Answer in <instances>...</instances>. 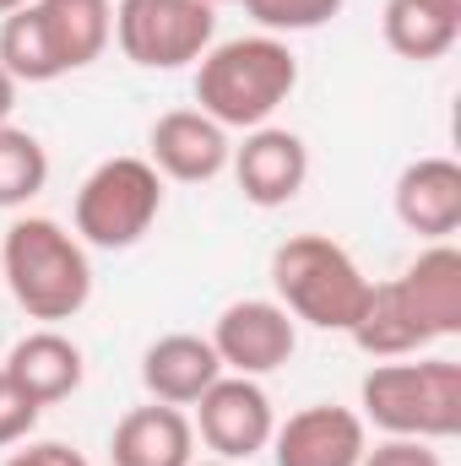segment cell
Returning <instances> with one entry per match:
<instances>
[{
    "label": "cell",
    "instance_id": "7",
    "mask_svg": "<svg viewBox=\"0 0 461 466\" xmlns=\"http://www.w3.org/2000/svg\"><path fill=\"white\" fill-rule=\"evenodd\" d=\"M201 445L218 456V461H250L271 445V429H277V412H271V396L261 390V380H244V374H218L201 401H196V423Z\"/></svg>",
    "mask_w": 461,
    "mask_h": 466
},
{
    "label": "cell",
    "instance_id": "15",
    "mask_svg": "<svg viewBox=\"0 0 461 466\" xmlns=\"http://www.w3.org/2000/svg\"><path fill=\"white\" fill-rule=\"evenodd\" d=\"M218 374H223L218 352H212L207 337H196V331H169V337H158L152 348L141 352V385L163 407H196L201 390Z\"/></svg>",
    "mask_w": 461,
    "mask_h": 466
},
{
    "label": "cell",
    "instance_id": "26",
    "mask_svg": "<svg viewBox=\"0 0 461 466\" xmlns=\"http://www.w3.org/2000/svg\"><path fill=\"white\" fill-rule=\"evenodd\" d=\"M11 109H16V82H11L5 66H0V125H11Z\"/></svg>",
    "mask_w": 461,
    "mask_h": 466
},
{
    "label": "cell",
    "instance_id": "24",
    "mask_svg": "<svg viewBox=\"0 0 461 466\" xmlns=\"http://www.w3.org/2000/svg\"><path fill=\"white\" fill-rule=\"evenodd\" d=\"M358 466H446L429 440H380L374 451H364Z\"/></svg>",
    "mask_w": 461,
    "mask_h": 466
},
{
    "label": "cell",
    "instance_id": "21",
    "mask_svg": "<svg viewBox=\"0 0 461 466\" xmlns=\"http://www.w3.org/2000/svg\"><path fill=\"white\" fill-rule=\"evenodd\" d=\"M49 185V152L33 130L0 125V207H27Z\"/></svg>",
    "mask_w": 461,
    "mask_h": 466
},
{
    "label": "cell",
    "instance_id": "1",
    "mask_svg": "<svg viewBox=\"0 0 461 466\" xmlns=\"http://www.w3.org/2000/svg\"><path fill=\"white\" fill-rule=\"evenodd\" d=\"M293 87H299V60L288 38H271V33L212 44L196 60V104L223 130L271 125V115L293 98Z\"/></svg>",
    "mask_w": 461,
    "mask_h": 466
},
{
    "label": "cell",
    "instance_id": "6",
    "mask_svg": "<svg viewBox=\"0 0 461 466\" xmlns=\"http://www.w3.org/2000/svg\"><path fill=\"white\" fill-rule=\"evenodd\" d=\"M115 44L141 71H179L218 44V11L207 0H119Z\"/></svg>",
    "mask_w": 461,
    "mask_h": 466
},
{
    "label": "cell",
    "instance_id": "14",
    "mask_svg": "<svg viewBox=\"0 0 461 466\" xmlns=\"http://www.w3.org/2000/svg\"><path fill=\"white\" fill-rule=\"evenodd\" d=\"M0 374H5L27 401L55 407V401H66V396L82 390L87 363H82V348H77L71 337H60V331L44 326V331H27L16 348L0 358Z\"/></svg>",
    "mask_w": 461,
    "mask_h": 466
},
{
    "label": "cell",
    "instance_id": "8",
    "mask_svg": "<svg viewBox=\"0 0 461 466\" xmlns=\"http://www.w3.org/2000/svg\"><path fill=\"white\" fill-rule=\"evenodd\" d=\"M212 352L223 363V374H277L293 348H299V320L277 304V299H233L229 309L212 320Z\"/></svg>",
    "mask_w": 461,
    "mask_h": 466
},
{
    "label": "cell",
    "instance_id": "3",
    "mask_svg": "<svg viewBox=\"0 0 461 466\" xmlns=\"http://www.w3.org/2000/svg\"><path fill=\"white\" fill-rule=\"evenodd\" d=\"M358 418L385 440H456L461 434V363L456 358H385L358 385Z\"/></svg>",
    "mask_w": 461,
    "mask_h": 466
},
{
    "label": "cell",
    "instance_id": "29",
    "mask_svg": "<svg viewBox=\"0 0 461 466\" xmlns=\"http://www.w3.org/2000/svg\"><path fill=\"white\" fill-rule=\"evenodd\" d=\"M207 5H212V11H218V5H239V0H207Z\"/></svg>",
    "mask_w": 461,
    "mask_h": 466
},
{
    "label": "cell",
    "instance_id": "23",
    "mask_svg": "<svg viewBox=\"0 0 461 466\" xmlns=\"http://www.w3.org/2000/svg\"><path fill=\"white\" fill-rule=\"evenodd\" d=\"M38 401H27L5 374H0V451H11V445H22L33 429H38Z\"/></svg>",
    "mask_w": 461,
    "mask_h": 466
},
{
    "label": "cell",
    "instance_id": "12",
    "mask_svg": "<svg viewBox=\"0 0 461 466\" xmlns=\"http://www.w3.org/2000/svg\"><path fill=\"white\" fill-rule=\"evenodd\" d=\"M391 207H396V223L429 244L451 238L461 228V163L456 157H418L396 174V190H391Z\"/></svg>",
    "mask_w": 461,
    "mask_h": 466
},
{
    "label": "cell",
    "instance_id": "5",
    "mask_svg": "<svg viewBox=\"0 0 461 466\" xmlns=\"http://www.w3.org/2000/svg\"><path fill=\"white\" fill-rule=\"evenodd\" d=\"M163 212V174L147 157H104L82 185L71 223L87 249H130Z\"/></svg>",
    "mask_w": 461,
    "mask_h": 466
},
{
    "label": "cell",
    "instance_id": "10",
    "mask_svg": "<svg viewBox=\"0 0 461 466\" xmlns=\"http://www.w3.org/2000/svg\"><path fill=\"white\" fill-rule=\"evenodd\" d=\"M266 451L277 466H358L369 451V423L353 407L315 401L299 407L288 423H277Z\"/></svg>",
    "mask_w": 461,
    "mask_h": 466
},
{
    "label": "cell",
    "instance_id": "4",
    "mask_svg": "<svg viewBox=\"0 0 461 466\" xmlns=\"http://www.w3.org/2000/svg\"><path fill=\"white\" fill-rule=\"evenodd\" d=\"M271 293L277 304L315 326V331H353L374 282L358 271V260L347 255L337 238L326 233H293L271 249Z\"/></svg>",
    "mask_w": 461,
    "mask_h": 466
},
{
    "label": "cell",
    "instance_id": "13",
    "mask_svg": "<svg viewBox=\"0 0 461 466\" xmlns=\"http://www.w3.org/2000/svg\"><path fill=\"white\" fill-rule=\"evenodd\" d=\"M402 304L413 309V320L429 331V342L461 337V249L451 238L429 244L402 277H391Z\"/></svg>",
    "mask_w": 461,
    "mask_h": 466
},
{
    "label": "cell",
    "instance_id": "16",
    "mask_svg": "<svg viewBox=\"0 0 461 466\" xmlns=\"http://www.w3.org/2000/svg\"><path fill=\"white\" fill-rule=\"evenodd\" d=\"M109 461L115 466H190L196 461V429H190V418L179 407H163V401L130 407L115 423Z\"/></svg>",
    "mask_w": 461,
    "mask_h": 466
},
{
    "label": "cell",
    "instance_id": "19",
    "mask_svg": "<svg viewBox=\"0 0 461 466\" xmlns=\"http://www.w3.org/2000/svg\"><path fill=\"white\" fill-rule=\"evenodd\" d=\"M353 337V348L369 352V358H418L424 348H435L429 342V331L413 320V309L402 304V293H396V282H374V293H369V304H364V315H358V326L347 331Z\"/></svg>",
    "mask_w": 461,
    "mask_h": 466
},
{
    "label": "cell",
    "instance_id": "20",
    "mask_svg": "<svg viewBox=\"0 0 461 466\" xmlns=\"http://www.w3.org/2000/svg\"><path fill=\"white\" fill-rule=\"evenodd\" d=\"M0 66H5V76H11L16 87H22V82H27V87H44V82H60V76H66L33 0L16 5V11L0 22Z\"/></svg>",
    "mask_w": 461,
    "mask_h": 466
},
{
    "label": "cell",
    "instance_id": "25",
    "mask_svg": "<svg viewBox=\"0 0 461 466\" xmlns=\"http://www.w3.org/2000/svg\"><path fill=\"white\" fill-rule=\"evenodd\" d=\"M0 466H93L82 451H71L66 440H38V445H27V451H11Z\"/></svg>",
    "mask_w": 461,
    "mask_h": 466
},
{
    "label": "cell",
    "instance_id": "18",
    "mask_svg": "<svg viewBox=\"0 0 461 466\" xmlns=\"http://www.w3.org/2000/svg\"><path fill=\"white\" fill-rule=\"evenodd\" d=\"M380 33H385L391 55L429 66V60H446V55L456 49L461 11H440V5H429V0H385Z\"/></svg>",
    "mask_w": 461,
    "mask_h": 466
},
{
    "label": "cell",
    "instance_id": "27",
    "mask_svg": "<svg viewBox=\"0 0 461 466\" xmlns=\"http://www.w3.org/2000/svg\"><path fill=\"white\" fill-rule=\"evenodd\" d=\"M16 5H27V0H0V16H11Z\"/></svg>",
    "mask_w": 461,
    "mask_h": 466
},
{
    "label": "cell",
    "instance_id": "28",
    "mask_svg": "<svg viewBox=\"0 0 461 466\" xmlns=\"http://www.w3.org/2000/svg\"><path fill=\"white\" fill-rule=\"evenodd\" d=\"M429 5H440V11H461V0H429Z\"/></svg>",
    "mask_w": 461,
    "mask_h": 466
},
{
    "label": "cell",
    "instance_id": "11",
    "mask_svg": "<svg viewBox=\"0 0 461 466\" xmlns=\"http://www.w3.org/2000/svg\"><path fill=\"white\" fill-rule=\"evenodd\" d=\"M233 157V141L201 109H169L147 130V163L174 185H212Z\"/></svg>",
    "mask_w": 461,
    "mask_h": 466
},
{
    "label": "cell",
    "instance_id": "30",
    "mask_svg": "<svg viewBox=\"0 0 461 466\" xmlns=\"http://www.w3.org/2000/svg\"><path fill=\"white\" fill-rule=\"evenodd\" d=\"M190 466H196V461H190ZM201 466H239V461H201Z\"/></svg>",
    "mask_w": 461,
    "mask_h": 466
},
{
    "label": "cell",
    "instance_id": "22",
    "mask_svg": "<svg viewBox=\"0 0 461 466\" xmlns=\"http://www.w3.org/2000/svg\"><path fill=\"white\" fill-rule=\"evenodd\" d=\"M239 5L255 16L261 33L288 38V33H315V27H326L347 0H239Z\"/></svg>",
    "mask_w": 461,
    "mask_h": 466
},
{
    "label": "cell",
    "instance_id": "2",
    "mask_svg": "<svg viewBox=\"0 0 461 466\" xmlns=\"http://www.w3.org/2000/svg\"><path fill=\"white\" fill-rule=\"evenodd\" d=\"M0 288H11L27 320H77L93 299L87 244L55 218H16L0 238Z\"/></svg>",
    "mask_w": 461,
    "mask_h": 466
},
{
    "label": "cell",
    "instance_id": "9",
    "mask_svg": "<svg viewBox=\"0 0 461 466\" xmlns=\"http://www.w3.org/2000/svg\"><path fill=\"white\" fill-rule=\"evenodd\" d=\"M229 168H233V179H239V190H244L250 207L277 212V207H288V201L304 190V179H310V147H304L299 130L255 125V130H244V141L233 147Z\"/></svg>",
    "mask_w": 461,
    "mask_h": 466
},
{
    "label": "cell",
    "instance_id": "17",
    "mask_svg": "<svg viewBox=\"0 0 461 466\" xmlns=\"http://www.w3.org/2000/svg\"><path fill=\"white\" fill-rule=\"evenodd\" d=\"M33 5H38V22H44L66 76L93 66L115 38V5L109 0H33Z\"/></svg>",
    "mask_w": 461,
    "mask_h": 466
}]
</instances>
